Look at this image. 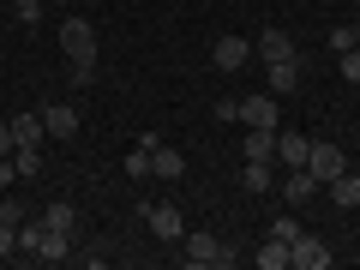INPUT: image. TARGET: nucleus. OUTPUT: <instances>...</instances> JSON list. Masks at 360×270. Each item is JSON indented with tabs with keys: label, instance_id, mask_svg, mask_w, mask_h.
I'll return each mask as SVG.
<instances>
[{
	"label": "nucleus",
	"instance_id": "f257e3e1",
	"mask_svg": "<svg viewBox=\"0 0 360 270\" xmlns=\"http://www.w3.org/2000/svg\"><path fill=\"white\" fill-rule=\"evenodd\" d=\"M60 49H66V60H96V25L84 13H66L60 18Z\"/></svg>",
	"mask_w": 360,
	"mask_h": 270
},
{
	"label": "nucleus",
	"instance_id": "f03ea898",
	"mask_svg": "<svg viewBox=\"0 0 360 270\" xmlns=\"http://www.w3.org/2000/svg\"><path fill=\"white\" fill-rule=\"evenodd\" d=\"M307 174L319 180V186H330L336 174H348V156H342V144H330V139H312V150H307Z\"/></svg>",
	"mask_w": 360,
	"mask_h": 270
},
{
	"label": "nucleus",
	"instance_id": "7ed1b4c3",
	"mask_svg": "<svg viewBox=\"0 0 360 270\" xmlns=\"http://www.w3.org/2000/svg\"><path fill=\"white\" fill-rule=\"evenodd\" d=\"M180 258L198 264V270H217V264H229V246L217 234H180Z\"/></svg>",
	"mask_w": 360,
	"mask_h": 270
},
{
	"label": "nucleus",
	"instance_id": "20e7f679",
	"mask_svg": "<svg viewBox=\"0 0 360 270\" xmlns=\"http://www.w3.org/2000/svg\"><path fill=\"white\" fill-rule=\"evenodd\" d=\"M330 258H336V252L319 240V234H307V229L288 240V264H300V270H330Z\"/></svg>",
	"mask_w": 360,
	"mask_h": 270
},
{
	"label": "nucleus",
	"instance_id": "39448f33",
	"mask_svg": "<svg viewBox=\"0 0 360 270\" xmlns=\"http://www.w3.org/2000/svg\"><path fill=\"white\" fill-rule=\"evenodd\" d=\"M144 222H150L156 240H180L186 222H180V205H144Z\"/></svg>",
	"mask_w": 360,
	"mask_h": 270
},
{
	"label": "nucleus",
	"instance_id": "423d86ee",
	"mask_svg": "<svg viewBox=\"0 0 360 270\" xmlns=\"http://www.w3.org/2000/svg\"><path fill=\"white\" fill-rule=\"evenodd\" d=\"M210 60H217L222 72H240V66L252 60V42H246V37H217V49H210Z\"/></svg>",
	"mask_w": 360,
	"mask_h": 270
},
{
	"label": "nucleus",
	"instance_id": "0eeeda50",
	"mask_svg": "<svg viewBox=\"0 0 360 270\" xmlns=\"http://www.w3.org/2000/svg\"><path fill=\"white\" fill-rule=\"evenodd\" d=\"M276 132H283V127H276ZM276 132H270V127H246L240 156H246V162H276Z\"/></svg>",
	"mask_w": 360,
	"mask_h": 270
},
{
	"label": "nucleus",
	"instance_id": "6e6552de",
	"mask_svg": "<svg viewBox=\"0 0 360 270\" xmlns=\"http://www.w3.org/2000/svg\"><path fill=\"white\" fill-rule=\"evenodd\" d=\"M307 150H312L307 132H276V168H307Z\"/></svg>",
	"mask_w": 360,
	"mask_h": 270
},
{
	"label": "nucleus",
	"instance_id": "1a4fd4ad",
	"mask_svg": "<svg viewBox=\"0 0 360 270\" xmlns=\"http://www.w3.org/2000/svg\"><path fill=\"white\" fill-rule=\"evenodd\" d=\"M42 132H49V139H72L78 132V108L72 103H49L42 108Z\"/></svg>",
	"mask_w": 360,
	"mask_h": 270
},
{
	"label": "nucleus",
	"instance_id": "9d476101",
	"mask_svg": "<svg viewBox=\"0 0 360 270\" xmlns=\"http://www.w3.org/2000/svg\"><path fill=\"white\" fill-rule=\"evenodd\" d=\"M319 193H324V186L307 174V168H288V180H283V205H312Z\"/></svg>",
	"mask_w": 360,
	"mask_h": 270
},
{
	"label": "nucleus",
	"instance_id": "9b49d317",
	"mask_svg": "<svg viewBox=\"0 0 360 270\" xmlns=\"http://www.w3.org/2000/svg\"><path fill=\"white\" fill-rule=\"evenodd\" d=\"M252 49L264 54V66H276V60H295V37H288V30H276V25H270L264 37L252 42Z\"/></svg>",
	"mask_w": 360,
	"mask_h": 270
},
{
	"label": "nucleus",
	"instance_id": "f8f14e48",
	"mask_svg": "<svg viewBox=\"0 0 360 270\" xmlns=\"http://www.w3.org/2000/svg\"><path fill=\"white\" fill-rule=\"evenodd\" d=\"M240 193H252V198H270V193H276L270 162H246V168H240Z\"/></svg>",
	"mask_w": 360,
	"mask_h": 270
},
{
	"label": "nucleus",
	"instance_id": "ddd939ff",
	"mask_svg": "<svg viewBox=\"0 0 360 270\" xmlns=\"http://www.w3.org/2000/svg\"><path fill=\"white\" fill-rule=\"evenodd\" d=\"M30 217H37L42 229H66V234L78 229V205H66V198H54V205H42V210H30Z\"/></svg>",
	"mask_w": 360,
	"mask_h": 270
},
{
	"label": "nucleus",
	"instance_id": "4468645a",
	"mask_svg": "<svg viewBox=\"0 0 360 270\" xmlns=\"http://www.w3.org/2000/svg\"><path fill=\"white\" fill-rule=\"evenodd\" d=\"M240 120H246V127H270V132H276V96H246Z\"/></svg>",
	"mask_w": 360,
	"mask_h": 270
},
{
	"label": "nucleus",
	"instance_id": "2eb2a0df",
	"mask_svg": "<svg viewBox=\"0 0 360 270\" xmlns=\"http://www.w3.org/2000/svg\"><path fill=\"white\" fill-rule=\"evenodd\" d=\"M324 193H330V205H336V210H360V174H336Z\"/></svg>",
	"mask_w": 360,
	"mask_h": 270
},
{
	"label": "nucleus",
	"instance_id": "dca6fc26",
	"mask_svg": "<svg viewBox=\"0 0 360 270\" xmlns=\"http://www.w3.org/2000/svg\"><path fill=\"white\" fill-rule=\"evenodd\" d=\"M300 90V60H276L270 66V96H295Z\"/></svg>",
	"mask_w": 360,
	"mask_h": 270
},
{
	"label": "nucleus",
	"instance_id": "f3484780",
	"mask_svg": "<svg viewBox=\"0 0 360 270\" xmlns=\"http://www.w3.org/2000/svg\"><path fill=\"white\" fill-rule=\"evenodd\" d=\"M150 168H156L162 180H180V174H186V156H180L174 144H156V150H150Z\"/></svg>",
	"mask_w": 360,
	"mask_h": 270
},
{
	"label": "nucleus",
	"instance_id": "a211bd4d",
	"mask_svg": "<svg viewBox=\"0 0 360 270\" xmlns=\"http://www.w3.org/2000/svg\"><path fill=\"white\" fill-rule=\"evenodd\" d=\"M13 139H18V144H42V139H49V132H42V108L13 115Z\"/></svg>",
	"mask_w": 360,
	"mask_h": 270
},
{
	"label": "nucleus",
	"instance_id": "6ab92c4d",
	"mask_svg": "<svg viewBox=\"0 0 360 270\" xmlns=\"http://www.w3.org/2000/svg\"><path fill=\"white\" fill-rule=\"evenodd\" d=\"M258 270H288V240H276V234H270V240L258 246Z\"/></svg>",
	"mask_w": 360,
	"mask_h": 270
},
{
	"label": "nucleus",
	"instance_id": "aec40b11",
	"mask_svg": "<svg viewBox=\"0 0 360 270\" xmlns=\"http://www.w3.org/2000/svg\"><path fill=\"white\" fill-rule=\"evenodd\" d=\"M13 162H18V174H25V180H37V174H42V150H37V144H18Z\"/></svg>",
	"mask_w": 360,
	"mask_h": 270
},
{
	"label": "nucleus",
	"instance_id": "412c9836",
	"mask_svg": "<svg viewBox=\"0 0 360 270\" xmlns=\"http://www.w3.org/2000/svg\"><path fill=\"white\" fill-rule=\"evenodd\" d=\"M144 174H156L150 168V144H139V150L127 156V180H144Z\"/></svg>",
	"mask_w": 360,
	"mask_h": 270
},
{
	"label": "nucleus",
	"instance_id": "4be33fe9",
	"mask_svg": "<svg viewBox=\"0 0 360 270\" xmlns=\"http://www.w3.org/2000/svg\"><path fill=\"white\" fill-rule=\"evenodd\" d=\"M42 13H49V0H13V18H18V25H37Z\"/></svg>",
	"mask_w": 360,
	"mask_h": 270
},
{
	"label": "nucleus",
	"instance_id": "5701e85b",
	"mask_svg": "<svg viewBox=\"0 0 360 270\" xmlns=\"http://www.w3.org/2000/svg\"><path fill=\"white\" fill-rule=\"evenodd\" d=\"M270 234H276V240H295V234H300V217H295V210H283V217L270 222Z\"/></svg>",
	"mask_w": 360,
	"mask_h": 270
},
{
	"label": "nucleus",
	"instance_id": "b1692460",
	"mask_svg": "<svg viewBox=\"0 0 360 270\" xmlns=\"http://www.w3.org/2000/svg\"><path fill=\"white\" fill-rule=\"evenodd\" d=\"M6 258H18V229L13 222H0V264H6Z\"/></svg>",
	"mask_w": 360,
	"mask_h": 270
},
{
	"label": "nucleus",
	"instance_id": "393cba45",
	"mask_svg": "<svg viewBox=\"0 0 360 270\" xmlns=\"http://www.w3.org/2000/svg\"><path fill=\"white\" fill-rule=\"evenodd\" d=\"M348 49H354V25H336L330 30V54H348Z\"/></svg>",
	"mask_w": 360,
	"mask_h": 270
},
{
	"label": "nucleus",
	"instance_id": "a878e982",
	"mask_svg": "<svg viewBox=\"0 0 360 270\" xmlns=\"http://www.w3.org/2000/svg\"><path fill=\"white\" fill-rule=\"evenodd\" d=\"M72 84H78V90L96 84V60H72Z\"/></svg>",
	"mask_w": 360,
	"mask_h": 270
},
{
	"label": "nucleus",
	"instance_id": "bb28decb",
	"mask_svg": "<svg viewBox=\"0 0 360 270\" xmlns=\"http://www.w3.org/2000/svg\"><path fill=\"white\" fill-rule=\"evenodd\" d=\"M336 60H342V78H348V84H360V49H348V54H336Z\"/></svg>",
	"mask_w": 360,
	"mask_h": 270
},
{
	"label": "nucleus",
	"instance_id": "cd10ccee",
	"mask_svg": "<svg viewBox=\"0 0 360 270\" xmlns=\"http://www.w3.org/2000/svg\"><path fill=\"white\" fill-rule=\"evenodd\" d=\"M18 150V139H13V120H0V156H13Z\"/></svg>",
	"mask_w": 360,
	"mask_h": 270
},
{
	"label": "nucleus",
	"instance_id": "c85d7f7f",
	"mask_svg": "<svg viewBox=\"0 0 360 270\" xmlns=\"http://www.w3.org/2000/svg\"><path fill=\"white\" fill-rule=\"evenodd\" d=\"M354 49H360V18H354Z\"/></svg>",
	"mask_w": 360,
	"mask_h": 270
},
{
	"label": "nucleus",
	"instance_id": "c756f323",
	"mask_svg": "<svg viewBox=\"0 0 360 270\" xmlns=\"http://www.w3.org/2000/svg\"><path fill=\"white\" fill-rule=\"evenodd\" d=\"M78 6H103V0H78Z\"/></svg>",
	"mask_w": 360,
	"mask_h": 270
},
{
	"label": "nucleus",
	"instance_id": "7c9ffc66",
	"mask_svg": "<svg viewBox=\"0 0 360 270\" xmlns=\"http://www.w3.org/2000/svg\"><path fill=\"white\" fill-rule=\"evenodd\" d=\"M54 6H78V0H54Z\"/></svg>",
	"mask_w": 360,
	"mask_h": 270
},
{
	"label": "nucleus",
	"instance_id": "2f4dec72",
	"mask_svg": "<svg viewBox=\"0 0 360 270\" xmlns=\"http://www.w3.org/2000/svg\"><path fill=\"white\" fill-rule=\"evenodd\" d=\"M132 6H144V0H132Z\"/></svg>",
	"mask_w": 360,
	"mask_h": 270
}]
</instances>
